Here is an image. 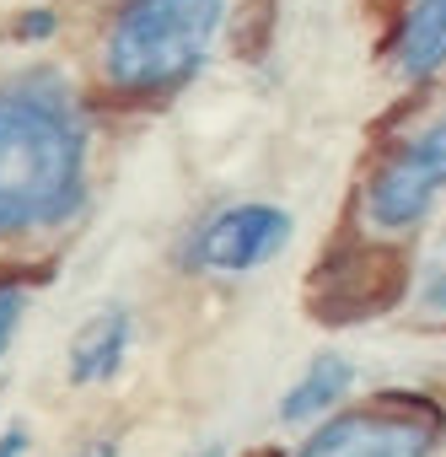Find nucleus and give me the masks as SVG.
<instances>
[{
	"label": "nucleus",
	"mask_w": 446,
	"mask_h": 457,
	"mask_svg": "<svg viewBox=\"0 0 446 457\" xmlns=\"http://www.w3.org/2000/svg\"><path fill=\"white\" fill-rule=\"evenodd\" d=\"M92 199V124L54 65L0 81V243L65 232Z\"/></svg>",
	"instance_id": "obj_1"
},
{
	"label": "nucleus",
	"mask_w": 446,
	"mask_h": 457,
	"mask_svg": "<svg viewBox=\"0 0 446 457\" xmlns=\"http://www.w3.org/2000/svg\"><path fill=\"white\" fill-rule=\"evenodd\" d=\"M227 0H119L97 38V81L124 103L178 97L210 60Z\"/></svg>",
	"instance_id": "obj_2"
},
{
	"label": "nucleus",
	"mask_w": 446,
	"mask_h": 457,
	"mask_svg": "<svg viewBox=\"0 0 446 457\" xmlns=\"http://www.w3.org/2000/svg\"><path fill=\"white\" fill-rule=\"evenodd\" d=\"M446 194V103L398 135L360 183V215L376 237H409Z\"/></svg>",
	"instance_id": "obj_3"
},
{
	"label": "nucleus",
	"mask_w": 446,
	"mask_h": 457,
	"mask_svg": "<svg viewBox=\"0 0 446 457\" xmlns=\"http://www.w3.org/2000/svg\"><path fill=\"white\" fill-rule=\"evenodd\" d=\"M296 220L285 204L269 199H232L210 215H199L178 237V270L204 275V280H243L269 270L291 248Z\"/></svg>",
	"instance_id": "obj_4"
},
{
	"label": "nucleus",
	"mask_w": 446,
	"mask_h": 457,
	"mask_svg": "<svg viewBox=\"0 0 446 457\" xmlns=\"http://www.w3.org/2000/svg\"><path fill=\"white\" fill-rule=\"evenodd\" d=\"M441 409L414 393H382L371 403H344L312 436L296 441L291 457H435L441 446Z\"/></svg>",
	"instance_id": "obj_5"
},
{
	"label": "nucleus",
	"mask_w": 446,
	"mask_h": 457,
	"mask_svg": "<svg viewBox=\"0 0 446 457\" xmlns=\"http://www.w3.org/2000/svg\"><path fill=\"white\" fill-rule=\"evenodd\" d=\"M135 350V312L124 302H108L97 307L76 334H70V350H65V377L70 387H108L124 361Z\"/></svg>",
	"instance_id": "obj_6"
},
{
	"label": "nucleus",
	"mask_w": 446,
	"mask_h": 457,
	"mask_svg": "<svg viewBox=\"0 0 446 457\" xmlns=\"http://www.w3.org/2000/svg\"><path fill=\"white\" fill-rule=\"evenodd\" d=\"M387 65L403 81H435L446 71V0H409L387 44Z\"/></svg>",
	"instance_id": "obj_7"
},
{
	"label": "nucleus",
	"mask_w": 446,
	"mask_h": 457,
	"mask_svg": "<svg viewBox=\"0 0 446 457\" xmlns=\"http://www.w3.org/2000/svg\"><path fill=\"white\" fill-rule=\"evenodd\" d=\"M355 393V361L339 355V350H323L307 361V371L285 387L280 398V425H323L328 414H339Z\"/></svg>",
	"instance_id": "obj_8"
},
{
	"label": "nucleus",
	"mask_w": 446,
	"mask_h": 457,
	"mask_svg": "<svg viewBox=\"0 0 446 457\" xmlns=\"http://www.w3.org/2000/svg\"><path fill=\"white\" fill-rule=\"evenodd\" d=\"M414 312L425 318H446V220L435 226V237L425 243L419 264H414V291H409Z\"/></svg>",
	"instance_id": "obj_9"
},
{
	"label": "nucleus",
	"mask_w": 446,
	"mask_h": 457,
	"mask_svg": "<svg viewBox=\"0 0 446 457\" xmlns=\"http://www.w3.org/2000/svg\"><path fill=\"white\" fill-rule=\"evenodd\" d=\"M28 302H33V280L28 275H0V361H6L22 318H28Z\"/></svg>",
	"instance_id": "obj_10"
},
{
	"label": "nucleus",
	"mask_w": 446,
	"mask_h": 457,
	"mask_svg": "<svg viewBox=\"0 0 446 457\" xmlns=\"http://www.w3.org/2000/svg\"><path fill=\"white\" fill-rule=\"evenodd\" d=\"M28 452H33L28 425H0V457H28Z\"/></svg>",
	"instance_id": "obj_11"
},
{
	"label": "nucleus",
	"mask_w": 446,
	"mask_h": 457,
	"mask_svg": "<svg viewBox=\"0 0 446 457\" xmlns=\"http://www.w3.org/2000/svg\"><path fill=\"white\" fill-rule=\"evenodd\" d=\"M54 33V12H22L17 17V38H49Z\"/></svg>",
	"instance_id": "obj_12"
},
{
	"label": "nucleus",
	"mask_w": 446,
	"mask_h": 457,
	"mask_svg": "<svg viewBox=\"0 0 446 457\" xmlns=\"http://www.w3.org/2000/svg\"><path fill=\"white\" fill-rule=\"evenodd\" d=\"M65 457H119V441H113V436H97V441H81V446L65 452Z\"/></svg>",
	"instance_id": "obj_13"
},
{
	"label": "nucleus",
	"mask_w": 446,
	"mask_h": 457,
	"mask_svg": "<svg viewBox=\"0 0 446 457\" xmlns=\"http://www.w3.org/2000/svg\"><path fill=\"white\" fill-rule=\"evenodd\" d=\"M188 457H227L220 446H199V452H188Z\"/></svg>",
	"instance_id": "obj_14"
}]
</instances>
